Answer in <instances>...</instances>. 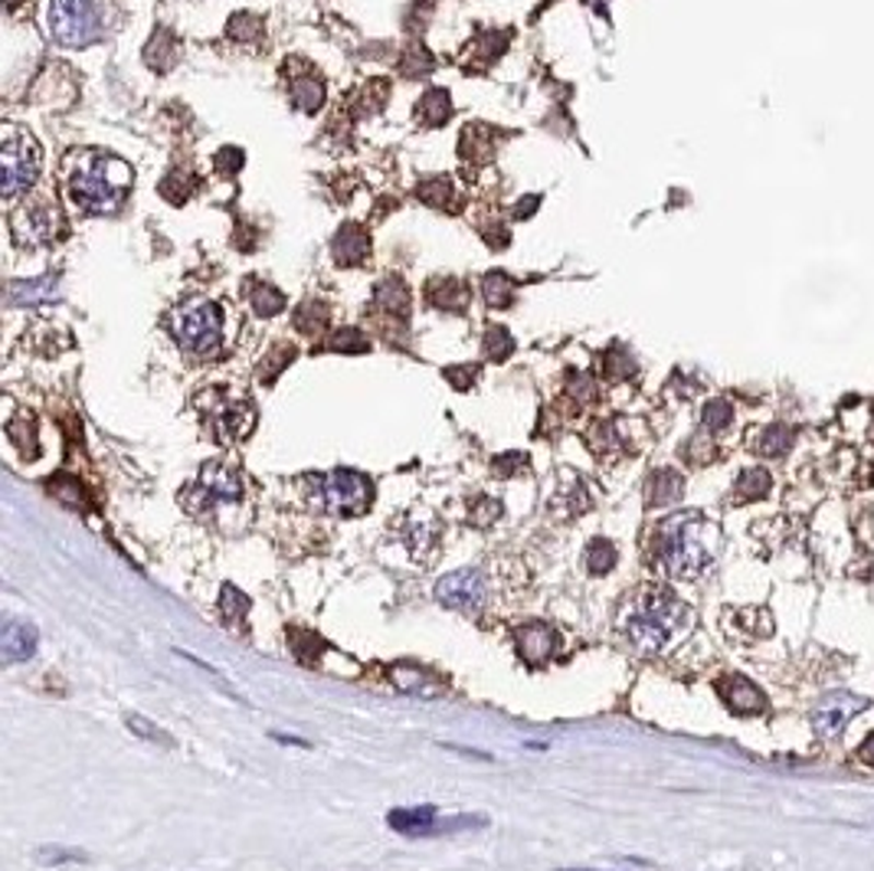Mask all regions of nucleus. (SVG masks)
Instances as JSON below:
<instances>
[{
    "label": "nucleus",
    "mask_w": 874,
    "mask_h": 871,
    "mask_svg": "<svg viewBox=\"0 0 874 871\" xmlns=\"http://www.w3.org/2000/svg\"><path fill=\"white\" fill-rule=\"evenodd\" d=\"M374 305L387 315H406L410 311V289L400 279H383L374 292Z\"/></svg>",
    "instance_id": "obj_21"
},
{
    "label": "nucleus",
    "mask_w": 874,
    "mask_h": 871,
    "mask_svg": "<svg viewBox=\"0 0 874 871\" xmlns=\"http://www.w3.org/2000/svg\"><path fill=\"white\" fill-rule=\"evenodd\" d=\"M583 564L593 577H603L616 567V548L613 541H603V538H593L583 551Z\"/></svg>",
    "instance_id": "obj_27"
},
{
    "label": "nucleus",
    "mask_w": 874,
    "mask_h": 871,
    "mask_svg": "<svg viewBox=\"0 0 874 871\" xmlns=\"http://www.w3.org/2000/svg\"><path fill=\"white\" fill-rule=\"evenodd\" d=\"M128 184H131V170L125 161L92 151L75 164L69 177V197L88 213H115L128 193Z\"/></svg>",
    "instance_id": "obj_3"
},
{
    "label": "nucleus",
    "mask_w": 874,
    "mask_h": 871,
    "mask_svg": "<svg viewBox=\"0 0 874 871\" xmlns=\"http://www.w3.org/2000/svg\"><path fill=\"white\" fill-rule=\"evenodd\" d=\"M220 616H223V623L229 626V629H239V633H246V613H249V600H246V593H239L233 584H226L223 590H220Z\"/></svg>",
    "instance_id": "obj_23"
},
{
    "label": "nucleus",
    "mask_w": 874,
    "mask_h": 871,
    "mask_svg": "<svg viewBox=\"0 0 874 871\" xmlns=\"http://www.w3.org/2000/svg\"><path fill=\"white\" fill-rule=\"evenodd\" d=\"M436 600L446 610H459V613H475L485 603V580L479 570H452L446 577H439L436 584Z\"/></svg>",
    "instance_id": "obj_11"
},
{
    "label": "nucleus",
    "mask_w": 874,
    "mask_h": 871,
    "mask_svg": "<svg viewBox=\"0 0 874 871\" xmlns=\"http://www.w3.org/2000/svg\"><path fill=\"white\" fill-rule=\"evenodd\" d=\"M554 505H567V515H580V511H587V508H590V498H587V489H583V482H580V479H574V482H570V489H567V492H560Z\"/></svg>",
    "instance_id": "obj_41"
},
{
    "label": "nucleus",
    "mask_w": 874,
    "mask_h": 871,
    "mask_svg": "<svg viewBox=\"0 0 874 871\" xmlns=\"http://www.w3.org/2000/svg\"><path fill=\"white\" fill-rule=\"evenodd\" d=\"M534 203H538V197H528V200H521V203H518V210H515V213H518V216H528V213H534Z\"/></svg>",
    "instance_id": "obj_49"
},
{
    "label": "nucleus",
    "mask_w": 874,
    "mask_h": 871,
    "mask_svg": "<svg viewBox=\"0 0 874 871\" xmlns=\"http://www.w3.org/2000/svg\"><path fill=\"white\" fill-rule=\"evenodd\" d=\"M170 328H174V338L177 344L187 351V354H213L223 341V315L213 302H203V298H193L187 305H180L174 315H170Z\"/></svg>",
    "instance_id": "obj_5"
},
{
    "label": "nucleus",
    "mask_w": 874,
    "mask_h": 871,
    "mask_svg": "<svg viewBox=\"0 0 874 871\" xmlns=\"http://www.w3.org/2000/svg\"><path fill=\"white\" fill-rule=\"evenodd\" d=\"M859 757H862V764H869V767H874V734L859 748Z\"/></svg>",
    "instance_id": "obj_48"
},
{
    "label": "nucleus",
    "mask_w": 874,
    "mask_h": 871,
    "mask_svg": "<svg viewBox=\"0 0 874 871\" xmlns=\"http://www.w3.org/2000/svg\"><path fill=\"white\" fill-rule=\"evenodd\" d=\"M400 538H403L406 551L413 554V561L429 564L433 554L439 551V538H442V531H439V521H436L433 515L420 511V515H410V518L400 521Z\"/></svg>",
    "instance_id": "obj_14"
},
{
    "label": "nucleus",
    "mask_w": 874,
    "mask_h": 871,
    "mask_svg": "<svg viewBox=\"0 0 874 871\" xmlns=\"http://www.w3.org/2000/svg\"><path fill=\"white\" fill-rule=\"evenodd\" d=\"M721 551V528L701 511L665 518L652 538V557L672 580H701Z\"/></svg>",
    "instance_id": "obj_1"
},
{
    "label": "nucleus",
    "mask_w": 874,
    "mask_h": 871,
    "mask_svg": "<svg viewBox=\"0 0 874 871\" xmlns=\"http://www.w3.org/2000/svg\"><path fill=\"white\" fill-rule=\"evenodd\" d=\"M718 695H721V702H724L734 715L754 718V715H764V711H767V698H764V692H760L751 679H744V675H724V679L718 682Z\"/></svg>",
    "instance_id": "obj_15"
},
{
    "label": "nucleus",
    "mask_w": 874,
    "mask_h": 871,
    "mask_svg": "<svg viewBox=\"0 0 874 871\" xmlns=\"http://www.w3.org/2000/svg\"><path fill=\"white\" fill-rule=\"evenodd\" d=\"M498 518H501V502H498V498L479 495L475 502H469V521H472L475 528L488 531Z\"/></svg>",
    "instance_id": "obj_31"
},
{
    "label": "nucleus",
    "mask_w": 874,
    "mask_h": 871,
    "mask_svg": "<svg viewBox=\"0 0 874 871\" xmlns=\"http://www.w3.org/2000/svg\"><path fill=\"white\" fill-rule=\"evenodd\" d=\"M292 357H295V351H292V348H279V354L269 361V367H259V377H262V380H275V374H279V370H282V367H285Z\"/></svg>",
    "instance_id": "obj_46"
},
{
    "label": "nucleus",
    "mask_w": 874,
    "mask_h": 871,
    "mask_svg": "<svg viewBox=\"0 0 874 871\" xmlns=\"http://www.w3.org/2000/svg\"><path fill=\"white\" fill-rule=\"evenodd\" d=\"M370 252V236L357 223H344L331 243V256L338 266H361Z\"/></svg>",
    "instance_id": "obj_16"
},
{
    "label": "nucleus",
    "mask_w": 874,
    "mask_h": 871,
    "mask_svg": "<svg viewBox=\"0 0 874 871\" xmlns=\"http://www.w3.org/2000/svg\"><path fill=\"white\" fill-rule=\"evenodd\" d=\"M252 308H256V315H262V318H272V315H279L282 308H285V295L275 289V285H256V292H252Z\"/></svg>",
    "instance_id": "obj_35"
},
{
    "label": "nucleus",
    "mask_w": 874,
    "mask_h": 871,
    "mask_svg": "<svg viewBox=\"0 0 874 871\" xmlns=\"http://www.w3.org/2000/svg\"><path fill=\"white\" fill-rule=\"evenodd\" d=\"M308 485H311V508L341 515V518L364 515L374 498L370 479L354 469H334L328 475H315Z\"/></svg>",
    "instance_id": "obj_4"
},
{
    "label": "nucleus",
    "mask_w": 874,
    "mask_h": 871,
    "mask_svg": "<svg viewBox=\"0 0 874 871\" xmlns=\"http://www.w3.org/2000/svg\"><path fill=\"white\" fill-rule=\"evenodd\" d=\"M475 374H479V367H449V370H446V380H449L456 390H469V384L475 380Z\"/></svg>",
    "instance_id": "obj_47"
},
{
    "label": "nucleus",
    "mask_w": 874,
    "mask_h": 871,
    "mask_svg": "<svg viewBox=\"0 0 874 871\" xmlns=\"http://www.w3.org/2000/svg\"><path fill=\"white\" fill-rule=\"evenodd\" d=\"M144 59H147V66H151V69H157V72H167V69L177 62V39H174L167 30L154 33V39L147 43V52H144Z\"/></svg>",
    "instance_id": "obj_26"
},
{
    "label": "nucleus",
    "mask_w": 874,
    "mask_h": 871,
    "mask_svg": "<svg viewBox=\"0 0 874 871\" xmlns=\"http://www.w3.org/2000/svg\"><path fill=\"white\" fill-rule=\"evenodd\" d=\"M449 115H452V98H449L446 89H429V92L420 98V105H416V118H420L426 128H439V125H446Z\"/></svg>",
    "instance_id": "obj_19"
},
{
    "label": "nucleus",
    "mask_w": 874,
    "mask_h": 871,
    "mask_svg": "<svg viewBox=\"0 0 874 871\" xmlns=\"http://www.w3.org/2000/svg\"><path fill=\"white\" fill-rule=\"evenodd\" d=\"M429 69H433V56H429L423 46H410V49L403 52V59H400V72L410 75V79H420V75H426Z\"/></svg>",
    "instance_id": "obj_38"
},
{
    "label": "nucleus",
    "mask_w": 874,
    "mask_h": 871,
    "mask_svg": "<svg viewBox=\"0 0 874 871\" xmlns=\"http://www.w3.org/2000/svg\"><path fill=\"white\" fill-rule=\"evenodd\" d=\"M695 626L692 607L669 587H646L639 590L626 613H623V633L626 639L649 656L669 652L675 643H682Z\"/></svg>",
    "instance_id": "obj_2"
},
{
    "label": "nucleus",
    "mask_w": 874,
    "mask_h": 871,
    "mask_svg": "<svg viewBox=\"0 0 874 871\" xmlns=\"http://www.w3.org/2000/svg\"><path fill=\"white\" fill-rule=\"evenodd\" d=\"M511 351H515V338L508 334V328L492 325V328L485 331V354H488L492 361H508Z\"/></svg>",
    "instance_id": "obj_36"
},
{
    "label": "nucleus",
    "mask_w": 874,
    "mask_h": 871,
    "mask_svg": "<svg viewBox=\"0 0 874 871\" xmlns=\"http://www.w3.org/2000/svg\"><path fill=\"white\" fill-rule=\"evenodd\" d=\"M492 469H495V475H501V479H515L518 472H528V456H524V452H505V456H498V459L492 462Z\"/></svg>",
    "instance_id": "obj_44"
},
{
    "label": "nucleus",
    "mask_w": 874,
    "mask_h": 871,
    "mask_svg": "<svg viewBox=\"0 0 874 871\" xmlns=\"http://www.w3.org/2000/svg\"><path fill=\"white\" fill-rule=\"evenodd\" d=\"M36 629L29 626V623H16V620H10L7 626H3V636H0V652H3V659L7 662H26V659H33V652H36Z\"/></svg>",
    "instance_id": "obj_17"
},
{
    "label": "nucleus",
    "mask_w": 874,
    "mask_h": 871,
    "mask_svg": "<svg viewBox=\"0 0 874 871\" xmlns=\"http://www.w3.org/2000/svg\"><path fill=\"white\" fill-rule=\"evenodd\" d=\"M243 495V479L236 469L223 466V462H210L200 469V479L193 489L184 492V502L190 511H200V505H216V502H239Z\"/></svg>",
    "instance_id": "obj_9"
},
{
    "label": "nucleus",
    "mask_w": 874,
    "mask_h": 871,
    "mask_svg": "<svg viewBox=\"0 0 874 871\" xmlns=\"http://www.w3.org/2000/svg\"><path fill=\"white\" fill-rule=\"evenodd\" d=\"M790 446H793V433H790L787 426H770V429H764V436H760V443H757V449H760L764 456H783Z\"/></svg>",
    "instance_id": "obj_37"
},
{
    "label": "nucleus",
    "mask_w": 874,
    "mask_h": 871,
    "mask_svg": "<svg viewBox=\"0 0 874 871\" xmlns=\"http://www.w3.org/2000/svg\"><path fill=\"white\" fill-rule=\"evenodd\" d=\"M731 420H734V410H731V403L728 400H711L708 407H705V426L708 429H728L731 426Z\"/></svg>",
    "instance_id": "obj_43"
},
{
    "label": "nucleus",
    "mask_w": 874,
    "mask_h": 871,
    "mask_svg": "<svg viewBox=\"0 0 874 871\" xmlns=\"http://www.w3.org/2000/svg\"><path fill=\"white\" fill-rule=\"evenodd\" d=\"M288 89H292V102L302 111H315L324 102V82L318 75H295Z\"/></svg>",
    "instance_id": "obj_25"
},
{
    "label": "nucleus",
    "mask_w": 874,
    "mask_h": 871,
    "mask_svg": "<svg viewBox=\"0 0 874 871\" xmlns=\"http://www.w3.org/2000/svg\"><path fill=\"white\" fill-rule=\"evenodd\" d=\"M13 233L20 243H29V246H43V243H52L62 229V216L56 210V203L49 200H29L23 203L16 213H13Z\"/></svg>",
    "instance_id": "obj_10"
},
{
    "label": "nucleus",
    "mask_w": 874,
    "mask_h": 871,
    "mask_svg": "<svg viewBox=\"0 0 874 871\" xmlns=\"http://www.w3.org/2000/svg\"><path fill=\"white\" fill-rule=\"evenodd\" d=\"M515 643H518V656L528 662V666H544L557 656L560 649V636L554 626L541 623V620H531L524 626L515 629Z\"/></svg>",
    "instance_id": "obj_13"
},
{
    "label": "nucleus",
    "mask_w": 874,
    "mask_h": 871,
    "mask_svg": "<svg viewBox=\"0 0 874 871\" xmlns=\"http://www.w3.org/2000/svg\"><path fill=\"white\" fill-rule=\"evenodd\" d=\"M606 377L610 380H623V377H633L636 374V364H633V354L629 351H623V348H613L610 354H606Z\"/></svg>",
    "instance_id": "obj_40"
},
{
    "label": "nucleus",
    "mask_w": 874,
    "mask_h": 871,
    "mask_svg": "<svg viewBox=\"0 0 874 871\" xmlns=\"http://www.w3.org/2000/svg\"><path fill=\"white\" fill-rule=\"evenodd\" d=\"M125 725L138 734V738H144V741H151V744H164V748H170L174 741H170V734H164L161 728H154L151 721H144L141 715H128L125 718Z\"/></svg>",
    "instance_id": "obj_42"
},
{
    "label": "nucleus",
    "mask_w": 874,
    "mask_h": 871,
    "mask_svg": "<svg viewBox=\"0 0 874 871\" xmlns=\"http://www.w3.org/2000/svg\"><path fill=\"white\" fill-rule=\"evenodd\" d=\"M200 407H206L210 429L223 443L246 439L252 433V426H256V410L243 397H223L220 390H213V393L200 397Z\"/></svg>",
    "instance_id": "obj_8"
},
{
    "label": "nucleus",
    "mask_w": 874,
    "mask_h": 871,
    "mask_svg": "<svg viewBox=\"0 0 874 871\" xmlns=\"http://www.w3.org/2000/svg\"><path fill=\"white\" fill-rule=\"evenodd\" d=\"M243 167V151H236V148H223L220 154H216V170L220 174H236Z\"/></svg>",
    "instance_id": "obj_45"
},
{
    "label": "nucleus",
    "mask_w": 874,
    "mask_h": 871,
    "mask_svg": "<svg viewBox=\"0 0 874 871\" xmlns=\"http://www.w3.org/2000/svg\"><path fill=\"white\" fill-rule=\"evenodd\" d=\"M770 492V475L764 469H747L741 479H737V498L741 502H754V498H764Z\"/></svg>",
    "instance_id": "obj_33"
},
{
    "label": "nucleus",
    "mask_w": 874,
    "mask_h": 871,
    "mask_svg": "<svg viewBox=\"0 0 874 871\" xmlns=\"http://www.w3.org/2000/svg\"><path fill=\"white\" fill-rule=\"evenodd\" d=\"M3 3H7V7H10V10H13V7H16V3H20V0H3Z\"/></svg>",
    "instance_id": "obj_50"
},
{
    "label": "nucleus",
    "mask_w": 874,
    "mask_h": 871,
    "mask_svg": "<svg viewBox=\"0 0 874 871\" xmlns=\"http://www.w3.org/2000/svg\"><path fill=\"white\" fill-rule=\"evenodd\" d=\"M49 30L62 46H88L102 33V0H49Z\"/></svg>",
    "instance_id": "obj_6"
},
{
    "label": "nucleus",
    "mask_w": 874,
    "mask_h": 871,
    "mask_svg": "<svg viewBox=\"0 0 874 871\" xmlns=\"http://www.w3.org/2000/svg\"><path fill=\"white\" fill-rule=\"evenodd\" d=\"M324 325H328V305H324V302L308 298V302L298 305V311H295V328H298L302 334H318V331H324Z\"/></svg>",
    "instance_id": "obj_30"
},
{
    "label": "nucleus",
    "mask_w": 874,
    "mask_h": 871,
    "mask_svg": "<svg viewBox=\"0 0 874 871\" xmlns=\"http://www.w3.org/2000/svg\"><path fill=\"white\" fill-rule=\"evenodd\" d=\"M429 302L436 308H446V311H462L469 302V289L456 279H436L429 285Z\"/></svg>",
    "instance_id": "obj_24"
},
{
    "label": "nucleus",
    "mask_w": 874,
    "mask_h": 871,
    "mask_svg": "<svg viewBox=\"0 0 874 871\" xmlns=\"http://www.w3.org/2000/svg\"><path fill=\"white\" fill-rule=\"evenodd\" d=\"M390 682L400 692H410V695H433V688H436V682L426 672H420L416 666H397V669H390Z\"/></svg>",
    "instance_id": "obj_28"
},
{
    "label": "nucleus",
    "mask_w": 874,
    "mask_h": 871,
    "mask_svg": "<svg viewBox=\"0 0 874 871\" xmlns=\"http://www.w3.org/2000/svg\"><path fill=\"white\" fill-rule=\"evenodd\" d=\"M416 197L429 207H446L449 197H452V180L449 177H426L420 187H416Z\"/></svg>",
    "instance_id": "obj_34"
},
{
    "label": "nucleus",
    "mask_w": 874,
    "mask_h": 871,
    "mask_svg": "<svg viewBox=\"0 0 874 871\" xmlns=\"http://www.w3.org/2000/svg\"><path fill=\"white\" fill-rule=\"evenodd\" d=\"M390 826L397 833H406V836H416V833H439L436 826V810L433 807H423V810H393L390 816Z\"/></svg>",
    "instance_id": "obj_20"
},
{
    "label": "nucleus",
    "mask_w": 874,
    "mask_h": 871,
    "mask_svg": "<svg viewBox=\"0 0 874 871\" xmlns=\"http://www.w3.org/2000/svg\"><path fill=\"white\" fill-rule=\"evenodd\" d=\"M226 33H229V39H236V43H252V39H259V33H262V20H259L256 13H246V10H243V13H233Z\"/></svg>",
    "instance_id": "obj_32"
},
{
    "label": "nucleus",
    "mask_w": 874,
    "mask_h": 871,
    "mask_svg": "<svg viewBox=\"0 0 874 871\" xmlns=\"http://www.w3.org/2000/svg\"><path fill=\"white\" fill-rule=\"evenodd\" d=\"M869 705H872L869 698H859V695H852V692H836V695L823 698L819 708L813 711V728H816L819 738H836V734H842V731L852 725V718L862 715Z\"/></svg>",
    "instance_id": "obj_12"
},
{
    "label": "nucleus",
    "mask_w": 874,
    "mask_h": 871,
    "mask_svg": "<svg viewBox=\"0 0 874 871\" xmlns=\"http://www.w3.org/2000/svg\"><path fill=\"white\" fill-rule=\"evenodd\" d=\"M482 295L492 308H508L515 302V282L505 272H488L482 279Z\"/></svg>",
    "instance_id": "obj_29"
},
{
    "label": "nucleus",
    "mask_w": 874,
    "mask_h": 871,
    "mask_svg": "<svg viewBox=\"0 0 874 871\" xmlns=\"http://www.w3.org/2000/svg\"><path fill=\"white\" fill-rule=\"evenodd\" d=\"M685 492V479L675 469H659L649 475V489H646V502L649 508H662V505H675Z\"/></svg>",
    "instance_id": "obj_18"
},
{
    "label": "nucleus",
    "mask_w": 874,
    "mask_h": 871,
    "mask_svg": "<svg viewBox=\"0 0 874 871\" xmlns=\"http://www.w3.org/2000/svg\"><path fill=\"white\" fill-rule=\"evenodd\" d=\"M10 305H39L56 298V279H33V282H13L7 292Z\"/></svg>",
    "instance_id": "obj_22"
},
{
    "label": "nucleus",
    "mask_w": 874,
    "mask_h": 871,
    "mask_svg": "<svg viewBox=\"0 0 874 871\" xmlns=\"http://www.w3.org/2000/svg\"><path fill=\"white\" fill-rule=\"evenodd\" d=\"M0 164H3V197L26 190L39 174V148L20 128H3L0 141Z\"/></svg>",
    "instance_id": "obj_7"
},
{
    "label": "nucleus",
    "mask_w": 874,
    "mask_h": 871,
    "mask_svg": "<svg viewBox=\"0 0 874 871\" xmlns=\"http://www.w3.org/2000/svg\"><path fill=\"white\" fill-rule=\"evenodd\" d=\"M331 351H344V354H364L370 348V341L357 331V328H341L331 341H328Z\"/></svg>",
    "instance_id": "obj_39"
}]
</instances>
